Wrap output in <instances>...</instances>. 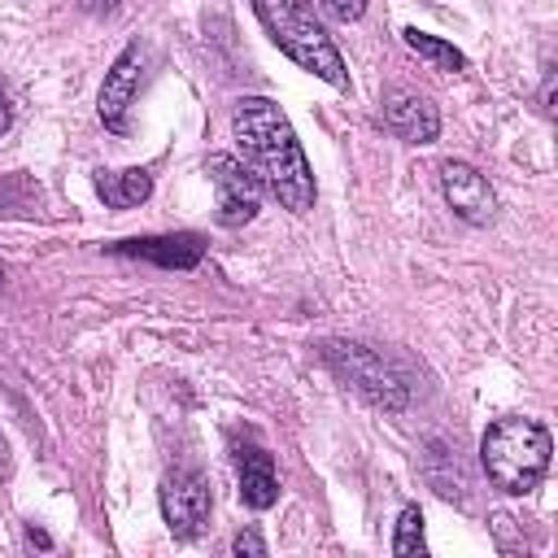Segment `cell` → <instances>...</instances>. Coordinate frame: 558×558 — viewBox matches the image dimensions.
<instances>
[{
    "instance_id": "obj_1",
    "label": "cell",
    "mask_w": 558,
    "mask_h": 558,
    "mask_svg": "<svg viewBox=\"0 0 558 558\" xmlns=\"http://www.w3.org/2000/svg\"><path fill=\"white\" fill-rule=\"evenodd\" d=\"M231 135L244 157V166L257 174V183L292 214H305L314 205V174L301 153V140L288 122V113L266 96H240L231 109Z\"/></svg>"
},
{
    "instance_id": "obj_2",
    "label": "cell",
    "mask_w": 558,
    "mask_h": 558,
    "mask_svg": "<svg viewBox=\"0 0 558 558\" xmlns=\"http://www.w3.org/2000/svg\"><path fill=\"white\" fill-rule=\"evenodd\" d=\"M549 453H554L549 432L536 418H519V414L497 418L480 440L484 475L493 480V488H501L510 497H523L545 480Z\"/></svg>"
},
{
    "instance_id": "obj_3",
    "label": "cell",
    "mask_w": 558,
    "mask_h": 558,
    "mask_svg": "<svg viewBox=\"0 0 558 558\" xmlns=\"http://www.w3.org/2000/svg\"><path fill=\"white\" fill-rule=\"evenodd\" d=\"M253 13L266 26V35L279 44V52H288L301 70L331 83L336 92H349V70L340 61V48L331 44V35L323 31V22L305 0H253Z\"/></svg>"
},
{
    "instance_id": "obj_4",
    "label": "cell",
    "mask_w": 558,
    "mask_h": 558,
    "mask_svg": "<svg viewBox=\"0 0 558 558\" xmlns=\"http://www.w3.org/2000/svg\"><path fill=\"white\" fill-rule=\"evenodd\" d=\"M323 357H327V366L344 379V384H353V392H362L371 405H379V410H405V401H410V388H405V379L384 362V353H375V349H366V344H357V340H327L323 344Z\"/></svg>"
},
{
    "instance_id": "obj_5",
    "label": "cell",
    "mask_w": 558,
    "mask_h": 558,
    "mask_svg": "<svg viewBox=\"0 0 558 558\" xmlns=\"http://www.w3.org/2000/svg\"><path fill=\"white\" fill-rule=\"evenodd\" d=\"M161 519L179 541H192L209 523V484L196 466H174L161 480Z\"/></svg>"
},
{
    "instance_id": "obj_6",
    "label": "cell",
    "mask_w": 558,
    "mask_h": 558,
    "mask_svg": "<svg viewBox=\"0 0 558 558\" xmlns=\"http://www.w3.org/2000/svg\"><path fill=\"white\" fill-rule=\"evenodd\" d=\"M205 174L214 179V192H218V222L222 227H244L262 205L257 174L244 161L227 157V153H209L205 157Z\"/></svg>"
},
{
    "instance_id": "obj_7",
    "label": "cell",
    "mask_w": 558,
    "mask_h": 558,
    "mask_svg": "<svg viewBox=\"0 0 558 558\" xmlns=\"http://www.w3.org/2000/svg\"><path fill=\"white\" fill-rule=\"evenodd\" d=\"M140 78H144V48L131 44L122 48V57L109 65L105 83H100V96H96V113L100 122L113 131V135H126V109L140 92Z\"/></svg>"
},
{
    "instance_id": "obj_8",
    "label": "cell",
    "mask_w": 558,
    "mask_h": 558,
    "mask_svg": "<svg viewBox=\"0 0 558 558\" xmlns=\"http://www.w3.org/2000/svg\"><path fill=\"white\" fill-rule=\"evenodd\" d=\"M440 192H445L449 209H453L462 222L484 227V222H493V214H497V192H493V183H488L475 166H466V161H445V166H440Z\"/></svg>"
},
{
    "instance_id": "obj_9",
    "label": "cell",
    "mask_w": 558,
    "mask_h": 558,
    "mask_svg": "<svg viewBox=\"0 0 558 558\" xmlns=\"http://www.w3.org/2000/svg\"><path fill=\"white\" fill-rule=\"evenodd\" d=\"M384 126L405 144H432L440 135V113L423 92L392 87L384 96Z\"/></svg>"
},
{
    "instance_id": "obj_10",
    "label": "cell",
    "mask_w": 558,
    "mask_h": 558,
    "mask_svg": "<svg viewBox=\"0 0 558 558\" xmlns=\"http://www.w3.org/2000/svg\"><path fill=\"white\" fill-rule=\"evenodd\" d=\"M109 253L144 257V262H157L166 270H192L205 257V240L192 235V231H179V235H144V240H118V244H109Z\"/></svg>"
},
{
    "instance_id": "obj_11",
    "label": "cell",
    "mask_w": 558,
    "mask_h": 558,
    "mask_svg": "<svg viewBox=\"0 0 558 558\" xmlns=\"http://www.w3.org/2000/svg\"><path fill=\"white\" fill-rule=\"evenodd\" d=\"M235 471H240V497H244V506H253V510L275 506V497H279V475H275V462H270L266 449H257V445H235Z\"/></svg>"
},
{
    "instance_id": "obj_12",
    "label": "cell",
    "mask_w": 558,
    "mask_h": 558,
    "mask_svg": "<svg viewBox=\"0 0 558 558\" xmlns=\"http://www.w3.org/2000/svg\"><path fill=\"white\" fill-rule=\"evenodd\" d=\"M148 192H153L148 170H96V196L109 209H135L140 201H148Z\"/></svg>"
},
{
    "instance_id": "obj_13",
    "label": "cell",
    "mask_w": 558,
    "mask_h": 558,
    "mask_svg": "<svg viewBox=\"0 0 558 558\" xmlns=\"http://www.w3.org/2000/svg\"><path fill=\"white\" fill-rule=\"evenodd\" d=\"M401 35H405V44H410L423 61H432L436 70H462V65H466V57H462L453 44H445V39H436V35L418 31V26H410V31H401Z\"/></svg>"
},
{
    "instance_id": "obj_14",
    "label": "cell",
    "mask_w": 558,
    "mask_h": 558,
    "mask_svg": "<svg viewBox=\"0 0 558 558\" xmlns=\"http://www.w3.org/2000/svg\"><path fill=\"white\" fill-rule=\"evenodd\" d=\"M392 554H397V558H423V554H427V541H423V510H418V506H405V510L397 514Z\"/></svg>"
},
{
    "instance_id": "obj_15",
    "label": "cell",
    "mask_w": 558,
    "mask_h": 558,
    "mask_svg": "<svg viewBox=\"0 0 558 558\" xmlns=\"http://www.w3.org/2000/svg\"><path fill=\"white\" fill-rule=\"evenodd\" d=\"M318 4V13H327V17H336V22H353V17H362V9H366V0H314Z\"/></svg>"
},
{
    "instance_id": "obj_16",
    "label": "cell",
    "mask_w": 558,
    "mask_h": 558,
    "mask_svg": "<svg viewBox=\"0 0 558 558\" xmlns=\"http://www.w3.org/2000/svg\"><path fill=\"white\" fill-rule=\"evenodd\" d=\"M231 549H235V554H253V558H262V554H266V541H262V536L248 527V532H235Z\"/></svg>"
},
{
    "instance_id": "obj_17",
    "label": "cell",
    "mask_w": 558,
    "mask_h": 558,
    "mask_svg": "<svg viewBox=\"0 0 558 558\" xmlns=\"http://www.w3.org/2000/svg\"><path fill=\"white\" fill-rule=\"evenodd\" d=\"M118 4H122V0H83V9H87V13H113Z\"/></svg>"
},
{
    "instance_id": "obj_18",
    "label": "cell",
    "mask_w": 558,
    "mask_h": 558,
    "mask_svg": "<svg viewBox=\"0 0 558 558\" xmlns=\"http://www.w3.org/2000/svg\"><path fill=\"white\" fill-rule=\"evenodd\" d=\"M26 536H31V545H39V549H48V545H52V541H48V532H39V527H31Z\"/></svg>"
},
{
    "instance_id": "obj_19",
    "label": "cell",
    "mask_w": 558,
    "mask_h": 558,
    "mask_svg": "<svg viewBox=\"0 0 558 558\" xmlns=\"http://www.w3.org/2000/svg\"><path fill=\"white\" fill-rule=\"evenodd\" d=\"M9 471V440H4V432H0V475Z\"/></svg>"
},
{
    "instance_id": "obj_20",
    "label": "cell",
    "mask_w": 558,
    "mask_h": 558,
    "mask_svg": "<svg viewBox=\"0 0 558 558\" xmlns=\"http://www.w3.org/2000/svg\"><path fill=\"white\" fill-rule=\"evenodd\" d=\"M9 131V100H4V92H0V135Z\"/></svg>"
},
{
    "instance_id": "obj_21",
    "label": "cell",
    "mask_w": 558,
    "mask_h": 558,
    "mask_svg": "<svg viewBox=\"0 0 558 558\" xmlns=\"http://www.w3.org/2000/svg\"><path fill=\"white\" fill-rule=\"evenodd\" d=\"M0 279H4V275H0Z\"/></svg>"
}]
</instances>
